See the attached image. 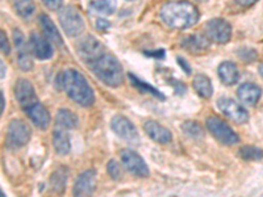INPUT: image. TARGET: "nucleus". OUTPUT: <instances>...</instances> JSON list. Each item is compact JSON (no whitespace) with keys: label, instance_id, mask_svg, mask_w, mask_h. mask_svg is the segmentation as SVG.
Segmentation results:
<instances>
[{"label":"nucleus","instance_id":"20e7f679","mask_svg":"<svg viewBox=\"0 0 263 197\" xmlns=\"http://www.w3.org/2000/svg\"><path fill=\"white\" fill-rule=\"evenodd\" d=\"M205 126L206 129H208V131H210L211 134H212L220 144L232 146V145H236L239 142V137L237 135V133H234L233 129L230 128L225 121H222L220 117H208L205 121Z\"/></svg>","mask_w":263,"mask_h":197},{"label":"nucleus","instance_id":"473e14b6","mask_svg":"<svg viewBox=\"0 0 263 197\" xmlns=\"http://www.w3.org/2000/svg\"><path fill=\"white\" fill-rule=\"evenodd\" d=\"M0 42H2V51H3V54H6V55H8L9 53H11V48H9V44H8V40H7V36L6 33L2 30V33H0Z\"/></svg>","mask_w":263,"mask_h":197},{"label":"nucleus","instance_id":"4be33fe9","mask_svg":"<svg viewBox=\"0 0 263 197\" xmlns=\"http://www.w3.org/2000/svg\"><path fill=\"white\" fill-rule=\"evenodd\" d=\"M192 87L195 88L199 95L204 98H210L213 95V86L211 79L204 74L195 75L194 81H192Z\"/></svg>","mask_w":263,"mask_h":197},{"label":"nucleus","instance_id":"7c9ffc66","mask_svg":"<svg viewBox=\"0 0 263 197\" xmlns=\"http://www.w3.org/2000/svg\"><path fill=\"white\" fill-rule=\"evenodd\" d=\"M107 171L109 173V176L114 180H120L121 178V168H120V164L116 161H109L107 164Z\"/></svg>","mask_w":263,"mask_h":197},{"label":"nucleus","instance_id":"f704fd0d","mask_svg":"<svg viewBox=\"0 0 263 197\" xmlns=\"http://www.w3.org/2000/svg\"><path fill=\"white\" fill-rule=\"evenodd\" d=\"M96 27H98L99 30H107L108 28L111 27V24H109L107 20H104V18H98V21H96Z\"/></svg>","mask_w":263,"mask_h":197},{"label":"nucleus","instance_id":"f8f14e48","mask_svg":"<svg viewBox=\"0 0 263 197\" xmlns=\"http://www.w3.org/2000/svg\"><path fill=\"white\" fill-rule=\"evenodd\" d=\"M13 44H15L16 53H17V63L23 71H30L33 67V61L30 57V46L27 45L24 34L18 29L12 30Z\"/></svg>","mask_w":263,"mask_h":197},{"label":"nucleus","instance_id":"c85d7f7f","mask_svg":"<svg viewBox=\"0 0 263 197\" xmlns=\"http://www.w3.org/2000/svg\"><path fill=\"white\" fill-rule=\"evenodd\" d=\"M238 154L245 161H259L263 158V150L255 146H242L239 149Z\"/></svg>","mask_w":263,"mask_h":197},{"label":"nucleus","instance_id":"aec40b11","mask_svg":"<svg viewBox=\"0 0 263 197\" xmlns=\"http://www.w3.org/2000/svg\"><path fill=\"white\" fill-rule=\"evenodd\" d=\"M260 95H262L260 87L254 83H243L237 90V96L239 100L248 105H254L259 100Z\"/></svg>","mask_w":263,"mask_h":197},{"label":"nucleus","instance_id":"1a4fd4ad","mask_svg":"<svg viewBox=\"0 0 263 197\" xmlns=\"http://www.w3.org/2000/svg\"><path fill=\"white\" fill-rule=\"evenodd\" d=\"M120 158H121V163H123L124 167L137 178H147L149 176V167L147 164L145 163V161L142 159V156H140L136 151L133 150H121L120 152Z\"/></svg>","mask_w":263,"mask_h":197},{"label":"nucleus","instance_id":"423d86ee","mask_svg":"<svg viewBox=\"0 0 263 197\" xmlns=\"http://www.w3.org/2000/svg\"><path fill=\"white\" fill-rule=\"evenodd\" d=\"M205 36L216 44H227L232 37V25L224 18H211L204 25Z\"/></svg>","mask_w":263,"mask_h":197},{"label":"nucleus","instance_id":"72a5a7b5","mask_svg":"<svg viewBox=\"0 0 263 197\" xmlns=\"http://www.w3.org/2000/svg\"><path fill=\"white\" fill-rule=\"evenodd\" d=\"M42 3L45 4L49 9H60L62 7V0H42Z\"/></svg>","mask_w":263,"mask_h":197},{"label":"nucleus","instance_id":"bb28decb","mask_svg":"<svg viewBox=\"0 0 263 197\" xmlns=\"http://www.w3.org/2000/svg\"><path fill=\"white\" fill-rule=\"evenodd\" d=\"M93 11L103 15H112L117 8L116 0H93L91 3Z\"/></svg>","mask_w":263,"mask_h":197},{"label":"nucleus","instance_id":"f257e3e1","mask_svg":"<svg viewBox=\"0 0 263 197\" xmlns=\"http://www.w3.org/2000/svg\"><path fill=\"white\" fill-rule=\"evenodd\" d=\"M61 87L72 102L82 107H91L95 103V93L86 76L78 70L67 69L58 75Z\"/></svg>","mask_w":263,"mask_h":197},{"label":"nucleus","instance_id":"c756f323","mask_svg":"<svg viewBox=\"0 0 263 197\" xmlns=\"http://www.w3.org/2000/svg\"><path fill=\"white\" fill-rule=\"evenodd\" d=\"M128 76H129V79H130L132 83L135 84V86L137 87V88H140L141 91H145V92L152 93V95L157 96V97H159V98H164V96L162 95V93L159 92V91L157 90V88H154V87H152V86H149V84L145 83L144 81H141V79H138L137 76H136V75L129 74Z\"/></svg>","mask_w":263,"mask_h":197},{"label":"nucleus","instance_id":"6ab92c4d","mask_svg":"<svg viewBox=\"0 0 263 197\" xmlns=\"http://www.w3.org/2000/svg\"><path fill=\"white\" fill-rule=\"evenodd\" d=\"M39 23L42 32H44V36H45L50 42H53V44H55L57 46H61V48H62L63 40L62 37H61L60 32H58V28L55 27V24L53 23V20H51L49 16L42 13L39 17Z\"/></svg>","mask_w":263,"mask_h":197},{"label":"nucleus","instance_id":"a19ab883","mask_svg":"<svg viewBox=\"0 0 263 197\" xmlns=\"http://www.w3.org/2000/svg\"><path fill=\"white\" fill-rule=\"evenodd\" d=\"M200 2H204V0H200Z\"/></svg>","mask_w":263,"mask_h":197},{"label":"nucleus","instance_id":"393cba45","mask_svg":"<svg viewBox=\"0 0 263 197\" xmlns=\"http://www.w3.org/2000/svg\"><path fill=\"white\" fill-rule=\"evenodd\" d=\"M67 175H69V170L66 167H60L57 171H54L51 173L50 187L55 193H63L65 192Z\"/></svg>","mask_w":263,"mask_h":197},{"label":"nucleus","instance_id":"a878e982","mask_svg":"<svg viewBox=\"0 0 263 197\" xmlns=\"http://www.w3.org/2000/svg\"><path fill=\"white\" fill-rule=\"evenodd\" d=\"M17 15L23 18H30L36 12V4L33 0H13Z\"/></svg>","mask_w":263,"mask_h":197},{"label":"nucleus","instance_id":"2f4dec72","mask_svg":"<svg viewBox=\"0 0 263 197\" xmlns=\"http://www.w3.org/2000/svg\"><path fill=\"white\" fill-rule=\"evenodd\" d=\"M238 57L241 58L243 62L251 63V62H254V61L257 60V51H255L254 49L243 48V49H241V50L238 51Z\"/></svg>","mask_w":263,"mask_h":197},{"label":"nucleus","instance_id":"9d476101","mask_svg":"<svg viewBox=\"0 0 263 197\" xmlns=\"http://www.w3.org/2000/svg\"><path fill=\"white\" fill-rule=\"evenodd\" d=\"M217 107L222 112V114H225L228 119H230L234 123L245 124L249 120L248 111L233 98L220 97L217 100Z\"/></svg>","mask_w":263,"mask_h":197},{"label":"nucleus","instance_id":"7ed1b4c3","mask_svg":"<svg viewBox=\"0 0 263 197\" xmlns=\"http://www.w3.org/2000/svg\"><path fill=\"white\" fill-rule=\"evenodd\" d=\"M99 81L108 87H119L123 83V66L115 55L104 53L88 65Z\"/></svg>","mask_w":263,"mask_h":197},{"label":"nucleus","instance_id":"6e6552de","mask_svg":"<svg viewBox=\"0 0 263 197\" xmlns=\"http://www.w3.org/2000/svg\"><path fill=\"white\" fill-rule=\"evenodd\" d=\"M111 128L117 137L126 141L129 144L138 145V142H140V135H138L137 129L130 123V120L126 119L125 116L117 114V116L112 117Z\"/></svg>","mask_w":263,"mask_h":197},{"label":"nucleus","instance_id":"dca6fc26","mask_svg":"<svg viewBox=\"0 0 263 197\" xmlns=\"http://www.w3.org/2000/svg\"><path fill=\"white\" fill-rule=\"evenodd\" d=\"M24 112L37 128L46 129L49 126V124H50V113H49L45 105L42 104L40 100L34 103V104L30 105V107H28L27 109H24Z\"/></svg>","mask_w":263,"mask_h":197},{"label":"nucleus","instance_id":"5701e85b","mask_svg":"<svg viewBox=\"0 0 263 197\" xmlns=\"http://www.w3.org/2000/svg\"><path fill=\"white\" fill-rule=\"evenodd\" d=\"M53 146L55 151L60 155H67L71 149V144H70L69 135L66 134L63 130H54L53 131Z\"/></svg>","mask_w":263,"mask_h":197},{"label":"nucleus","instance_id":"4c0bfd02","mask_svg":"<svg viewBox=\"0 0 263 197\" xmlns=\"http://www.w3.org/2000/svg\"><path fill=\"white\" fill-rule=\"evenodd\" d=\"M178 62L180 63V66H182L183 69H184V67H185V70H187V74H190V72H191V70H190L189 65H187V63H185V62H183L182 58H178Z\"/></svg>","mask_w":263,"mask_h":197},{"label":"nucleus","instance_id":"b1692460","mask_svg":"<svg viewBox=\"0 0 263 197\" xmlns=\"http://www.w3.org/2000/svg\"><path fill=\"white\" fill-rule=\"evenodd\" d=\"M55 123L63 129H75L78 126L79 120L77 114L72 113L69 109H60L55 114Z\"/></svg>","mask_w":263,"mask_h":197},{"label":"nucleus","instance_id":"f03ea898","mask_svg":"<svg viewBox=\"0 0 263 197\" xmlns=\"http://www.w3.org/2000/svg\"><path fill=\"white\" fill-rule=\"evenodd\" d=\"M162 21L173 29H187L199 20L196 7L187 0H178L164 4L159 11Z\"/></svg>","mask_w":263,"mask_h":197},{"label":"nucleus","instance_id":"ea45409f","mask_svg":"<svg viewBox=\"0 0 263 197\" xmlns=\"http://www.w3.org/2000/svg\"><path fill=\"white\" fill-rule=\"evenodd\" d=\"M258 71H259L260 76H262V78H263V65H260L259 67H258Z\"/></svg>","mask_w":263,"mask_h":197},{"label":"nucleus","instance_id":"2eb2a0df","mask_svg":"<svg viewBox=\"0 0 263 197\" xmlns=\"http://www.w3.org/2000/svg\"><path fill=\"white\" fill-rule=\"evenodd\" d=\"M29 46L32 50L33 55L40 61L50 60L53 57L54 50L51 48V44L46 37L40 36L39 33L33 32L30 33L29 38Z\"/></svg>","mask_w":263,"mask_h":197},{"label":"nucleus","instance_id":"cd10ccee","mask_svg":"<svg viewBox=\"0 0 263 197\" xmlns=\"http://www.w3.org/2000/svg\"><path fill=\"white\" fill-rule=\"evenodd\" d=\"M182 130L189 137L194 138V140H200L204 137V130L201 128L200 124H197L196 121H185L182 125Z\"/></svg>","mask_w":263,"mask_h":197},{"label":"nucleus","instance_id":"ddd939ff","mask_svg":"<svg viewBox=\"0 0 263 197\" xmlns=\"http://www.w3.org/2000/svg\"><path fill=\"white\" fill-rule=\"evenodd\" d=\"M15 96L17 98L18 104L23 108V111L39 102V97L36 95L34 87L32 86L29 81L27 79H18L15 86Z\"/></svg>","mask_w":263,"mask_h":197},{"label":"nucleus","instance_id":"c9c22d12","mask_svg":"<svg viewBox=\"0 0 263 197\" xmlns=\"http://www.w3.org/2000/svg\"><path fill=\"white\" fill-rule=\"evenodd\" d=\"M257 0H237V3H239L241 6L243 7H249V6H253Z\"/></svg>","mask_w":263,"mask_h":197},{"label":"nucleus","instance_id":"4468645a","mask_svg":"<svg viewBox=\"0 0 263 197\" xmlns=\"http://www.w3.org/2000/svg\"><path fill=\"white\" fill-rule=\"evenodd\" d=\"M96 188V171L87 170L75 179L72 187L74 196H91Z\"/></svg>","mask_w":263,"mask_h":197},{"label":"nucleus","instance_id":"f3484780","mask_svg":"<svg viewBox=\"0 0 263 197\" xmlns=\"http://www.w3.org/2000/svg\"><path fill=\"white\" fill-rule=\"evenodd\" d=\"M144 130L147 134V137L152 138L157 144L166 145L173 140L171 131L167 128L162 126L161 124L157 123V121H153V120H149V121L144 124Z\"/></svg>","mask_w":263,"mask_h":197},{"label":"nucleus","instance_id":"a211bd4d","mask_svg":"<svg viewBox=\"0 0 263 197\" xmlns=\"http://www.w3.org/2000/svg\"><path fill=\"white\" fill-rule=\"evenodd\" d=\"M183 48L192 54H203L210 48V38L205 34H191L183 38Z\"/></svg>","mask_w":263,"mask_h":197},{"label":"nucleus","instance_id":"39448f33","mask_svg":"<svg viewBox=\"0 0 263 197\" xmlns=\"http://www.w3.org/2000/svg\"><path fill=\"white\" fill-rule=\"evenodd\" d=\"M58 18H60V24L62 29L70 37L79 36L86 28L84 20L81 13H79V11L71 6L61 8L60 13H58Z\"/></svg>","mask_w":263,"mask_h":197},{"label":"nucleus","instance_id":"e433bc0d","mask_svg":"<svg viewBox=\"0 0 263 197\" xmlns=\"http://www.w3.org/2000/svg\"><path fill=\"white\" fill-rule=\"evenodd\" d=\"M0 98H2V107H0V111H2V113H3L4 108H6V98H4L3 91L0 92Z\"/></svg>","mask_w":263,"mask_h":197},{"label":"nucleus","instance_id":"9b49d317","mask_svg":"<svg viewBox=\"0 0 263 197\" xmlns=\"http://www.w3.org/2000/svg\"><path fill=\"white\" fill-rule=\"evenodd\" d=\"M104 51V46L92 36H87L82 40L78 44V54L79 57L87 63L90 65L93 61L98 60L100 55H103Z\"/></svg>","mask_w":263,"mask_h":197},{"label":"nucleus","instance_id":"0eeeda50","mask_svg":"<svg viewBox=\"0 0 263 197\" xmlns=\"http://www.w3.org/2000/svg\"><path fill=\"white\" fill-rule=\"evenodd\" d=\"M30 140V129L24 121L13 120L7 128V144L13 149L24 147Z\"/></svg>","mask_w":263,"mask_h":197},{"label":"nucleus","instance_id":"58836bf2","mask_svg":"<svg viewBox=\"0 0 263 197\" xmlns=\"http://www.w3.org/2000/svg\"><path fill=\"white\" fill-rule=\"evenodd\" d=\"M0 65H2V79H3L4 76H6V70H4V62H2V63H0Z\"/></svg>","mask_w":263,"mask_h":197},{"label":"nucleus","instance_id":"412c9836","mask_svg":"<svg viewBox=\"0 0 263 197\" xmlns=\"http://www.w3.org/2000/svg\"><path fill=\"white\" fill-rule=\"evenodd\" d=\"M218 78L225 86H233L238 82L239 71L237 66L233 62H222L220 63L217 69Z\"/></svg>","mask_w":263,"mask_h":197}]
</instances>
